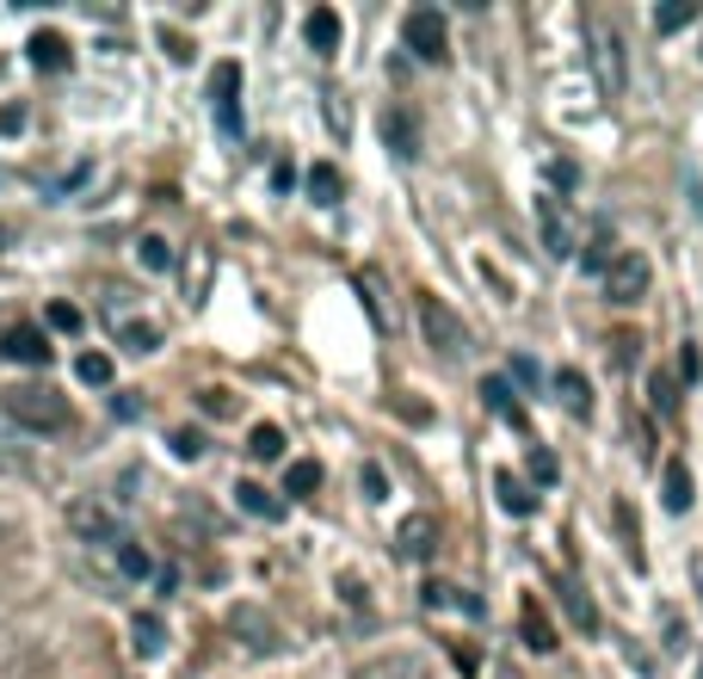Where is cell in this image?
I'll return each mask as SVG.
<instances>
[{"label": "cell", "mask_w": 703, "mask_h": 679, "mask_svg": "<svg viewBox=\"0 0 703 679\" xmlns=\"http://www.w3.org/2000/svg\"><path fill=\"white\" fill-rule=\"evenodd\" d=\"M0 414L25 432H63L68 420H75L68 395H56L50 383H13V390H0Z\"/></svg>", "instance_id": "1"}, {"label": "cell", "mask_w": 703, "mask_h": 679, "mask_svg": "<svg viewBox=\"0 0 703 679\" xmlns=\"http://www.w3.org/2000/svg\"><path fill=\"white\" fill-rule=\"evenodd\" d=\"M99 309H106V328H111V340H118V347H124V352H136V359H149V352H161V340H167V328H161V321L149 316V309H142V297H130V291H118V285H111Z\"/></svg>", "instance_id": "2"}, {"label": "cell", "mask_w": 703, "mask_h": 679, "mask_svg": "<svg viewBox=\"0 0 703 679\" xmlns=\"http://www.w3.org/2000/svg\"><path fill=\"white\" fill-rule=\"evenodd\" d=\"M586 56H593V80H598V94H624V37H617V25H611L605 13H586Z\"/></svg>", "instance_id": "3"}, {"label": "cell", "mask_w": 703, "mask_h": 679, "mask_svg": "<svg viewBox=\"0 0 703 679\" xmlns=\"http://www.w3.org/2000/svg\"><path fill=\"white\" fill-rule=\"evenodd\" d=\"M414 309H420V333H426V347H432L438 359H469V328H463V316H457L451 303L420 297Z\"/></svg>", "instance_id": "4"}, {"label": "cell", "mask_w": 703, "mask_h": 679, "mask_svg": "<svg viewBox=\"0 0 703 679\" xmlns=\"http://www.w3.org/2000/svg\"><path fill=\"white\" fill-rule=\"evenodd\" d=\"M94 569H99V581L106 587H142L149 574H155V556L142 550L136 537H118V544H106V550H94Z\"/></svg>", "instance_id": "5"}, {"label": "cell", "mask_w": 703, "mask_h": 679, "mask_svg": "<svg viewBox=\"0 0 703 679\" xmlns=\"http://www.w3.org/2000/svg\"><path fill=\"white\" fill-rule=\"evenodd\" d=\"M402 37H407V50H414L420 63H444V56H451V25H444L438 7H414L407 25H402Z\"/></svg>", "instance_id": "6"}, {"label": "cell", "mask_w": 703, "mask_h": 679, "mask_svg": "<svg viewBox=\"0 0 703 679\" xmlns=\"http://www.w3.org/2000/svg\"><path fill=\"white\" fill-rule=\"evenodd\" d=\"M68 532L80 537V550L94 556V550H106V544H118V537H124V525H118V513H111V506L75 501V506H68Z\"/></svg>", "instance_id": "7"}, {"label": "cell", "mask_w": 703, "mask_h": 679, "mask_svg": "<svg viewBox=\"0 0 703 679\" xmlns=\"http://www.w3.org/2000/svg\"><path fill=\"white\" fill-rule=\"evenodd\" d=\"M210 111H217L222 136H241V63L210 68Z\"/></svg>", "instance_id": "8"}, {"label": "cell", "mask_w": 703, "mask_h": 679, "mask_svg": "<svg viewBox=\"0 0 703 679\" xmlns=\"http://www.w3.org/2000/svg\"><path fill=\"white\" fill-rule=\"evenodd\" d=\"M648 278H655V272H648V260L624 248V253H617V266L605 272V297H611V303H624V309H629V303L648 297Z\"/></svg>", "instance_id": "9"}, {"label": "cell", "mask_w": 703, "mask_h": 679, "mask_svg": "<svg viewBox=\"0 0 703 679\" xmlns=\"http://www.w3.org/2000/svg\"><path fill=\"white\" fill-rule=\"evenodd\" d=\"M537 229H543L549 260H568V253H574V217H568L562 198H537Z\"/></svg>", "instance_id": "10"}, {"label": "cell", "mask_w": 703, "mask_h": 679, "mask_svg": "<svg viewBox=\"0 0 703 679\" xmlns=\"http://www.w3.org/2000/svg\"><path fill=\"white\" fill-rule=\"evenodd\" d=\"M0 352H7L13 364H32V371H44V364H50V333L32 328V321H13V328L0 333Z\"/></svg>", "instance_id": "11"}, {"label": "cell", "mask_w": 703, "mask_h": 679, "mask_svg": "<svg viewBox=\"0 0 703 679\" xmlns=\"http://www.w3.org/2000/svg\"><path fill=\"white\" fill-rule=\"evenodd\" d=\"M432 550H438V519H432V513L402 519V532H395V556H402V562H426Z\"/></svg>", "instance_id": "12"}, {"label": "cell", "mask_w": 703, "mask_h": 679, "mask_svg": "<svg viewBox=\"0 0 703 679\" xmlns=\"http://www.w3.org/2000/svg\"><path fill=\"white\" fill-rule=\"evenodd\" d=\"M229 631H234V636H248L253 655H272V648H278V624H272L260 605H234V612H229Z\"/></svg>", "instance_id": "13"}, {"label": "cell", "mask_w": 703, "mask_h": 679, "mask_svg": "<svg viewBox=\"0 0 703 679\" xmlns=\"http://www.w3.org/2000/svg\"><path fill=\"white\" fill-rule=\"evenodd\" d=\"M352 679H438V673L420 655H376V661H364Z\"/></svg>", "instance_id": "14"}, {"label": "cell", "mask_w": 703, "mask_h": 679, "mask_svg": "<svg viewBox=\"0 0 703 679\" xmlns=\"http://www.w3.org/2000/svg\"><path fill=\"white\" fill-rule=\"evenodd\" d=\"M383 143H389L402 161H414V155H420V124H414V111H402V106H389V111H383Z\"/></svg>", "instance_id": "15"}, {"label": "cell", "mask_w": 703, "mask_h": 679, "mask_svg": "<svg viewBox=\"0 0 703 679\" xmlns=\"http://www.w3.org/2000/svg\"><path fill=\"white\" fill-rule=\"evenodd\" d=\"M303 37H309L315 56H333V50H340V13H333V7H315V13L303 19Z\"/></svg>", "instance_id": "16"}, {"label": "cell", "mask_w": 703, "mask_h": 679, "mask_svg": "<svg viewBox=\"0 0 703 679\" xmlns=\"http://www.w3.org/2000/svg\"><path fill=\"white\" fill-rule=\"evenodd\" d=\"M420 600H426V612H469V617H482V600L463 593V587H451V581H432Z\"/></svg>", "instance_id": "17"}, {"label": "cell", "mask_w": 703, "mask_h": 679, "mask_svg": "<svg viewBox=\"0 0 703 679\" xmlns=\"http://www.w3.org/2000/svg\"><path fill=\"white\" fill-rule=\"evenodd\" d=\"M556 395H562V408L574 420H593V383L580 377V371H556Z\"/></svg>", "instance_id": "18"}, {"label": "cell", "mask_w": 703, "mask_h": 679, "mask_svg": "<svg viewBox=\"0 0 703 679\" xmlns=\"http://www.w3.org/2000/svg\"><path fill=\"white\" fill-rule=\"evenodd\" d=\"M130 648H136L142 661H155L161 648H167V624H161V612H136V624H130Z\"/></svg>", "instance_id": "19"}, {"label": "cell", "mask_w": 703, "mask_h": 679, "mask_svg": "<svg viewBox=\"0 0 703 679\" xmlns=\"http://www.w3.org/2000/svg\"><path fill=\"white\" fill-rule=\"evenodd\" d=\"M494 494H501V506L513 513V519H531V513H537V494L525 489L513 470H494Z\"/></svg>", "instance_id": "20"}, {"label": "cell", "mask_w": 703, "mask_h": 679, "mask_svg": "<svg viewBox=\"0 0 703 679\" xmlns=\"http://www.w3.org/2000/svg\"><path fill=\"white\" fill-rule=\"evenodd\" d=\"M234 501H241V513H253V519H284V501L272 489H260V482H241V489H234Z\"/></svg>", "instance_id": "21"}, {"label": "cell", "mask_w": 703, "mask_h": 679, "mask_svg": "<svg viewBox=\"0 0 703 679\" xmlns=\"http://www.w3.org/2000/svg\"><path fill=\"white\" fill-rule=\"evenodd\" d=\"M32 63L50 68V75H63V68L75 63V56H68V37H63V32H37V37H32Z\"/></svg>", "instance_id": "22"}, {"label": "cell", "mask_w": 703, "mask_h": 679, "mask_svg": "<svg viewBox=\"0 0 703 679\" xmlns=\"http://www.w3.org/2000/svg\"><path fill=\"white\" fill-rule=\"evenodd\" d=\"M482 402H487L494 414H501V420L525 427V408H518V395H513V383H506V377H487V383H482Z\"/></svg>", "instance_id": "23"}, {"label": "cell", "mask_w": 703, "mask_h": 679, "mask_svg": "<svg viewBox=\"0 0 703 679\" xmlns=\"http://www.w3.org/2000/svg\"><path fill=\"white\" fill-rule=\"evenodd\" d=\"M525 643H531L537 655L556 648V631H549V617H543V605H537V600H525Z\"/></svg>", "instance_id": "24"}, {"label": "cell", "mask_w": 703, "mask_h": 679, "mask_svg": "<svg viewBox=\"0 0 703 679\" xmlns=\"http://www.w3.org/2000/svg\"><path fill=\"white\" fill-rule=\"evenodd\" d=\"M562 605H568V617H574L580 631H598V612H593V600H586V587H580V581L562 587Z\"/></svg>", "instance_id": "25"}, {"label": "cell", "mask_w": 703, "mask_h": 679, "mask_svg": "<svg viewBox=\"0 0 703 679\" xmlns=\"http://www.w3.org/2000/svg\"><path fill=\"white\" fill-rule=\"evenodd\" d=\"M309 198L315 205H340V167H328V161L309 167Z\"/></svg>", "instance_id": "26"}, {"label": "cell", "mask_w": 703, "mask_h": 679, "mask_svg": "<svg viewBox=\"0 0 703 679\" xmlns=\"http://www.w3.org/2000/svg\"><path fill=\"white\" fill-rule=\"evenodd\" d=\"M315 489H321V463L297 458V463H290V475H284V494H315Z\"/></svg>", "instance_id": "27"}, {"label": "cell", "mask_w": 703, "mask_h": 679, "mask_svg": "<svg viewBox=\"0 0 703 679\" xmlns=\"http://www.w3.org/2000/svg\"><path fill=\"white\" fill-rule=\"evenodd\" d=\"M685 506H691V470L667 463V513H685Z\"/></svg>", "instance_id": "28"}, {"label": "cell", "mask_w": 703, "mask_h": 679, "mask_svg": "<svg viewBox=\"0 0 703 679\" xmlns=\"http://www.w3.org/2000/svg\"><path fill=\"white\" fill-rule=\"evenodd\" d=\"M248 451H253V458H266V463L284 458V432L272 427V420H266V427H253V432H248Z\"/></svg>", "instance_id": "29"}, {"label": "cell", "mask_w": 703, "mask_h": 679, "mask_svg": "<svg viewBox=\"0 0 703 679\" xmlns=\"http://www.w3.org/2000/svg\"><path fill=\"white\" fill-rule=\"evenodd\" d=\"M617 253H624V248H617V236H611V229H598L593 248H586V266H593V272H611V266H617Z\"/></svg>", "instance_id": "30"}, {"label": "cell", "mask_w": 703, "mask_h": 679, "mask_svg": "<svg viewBox=\"0 0 703 679\" xmlns=\"http://www.w3.org/2000/svg\"><path fill=\"white\" fill-rule=\"evenodd\" d=\"M75 371H80V383H94V390H106V383H111V359H106V352H80Z\"/></svg>", "instance_id": "31"}, {"label": "cell", "mask_w": 703, "mask_h": 679, "mask_svg": "<svg viewBox=\"0 0 703 679\" xmlns=\"http://www.w3.org/2000/svg\"><path fill=\"white\" fill-rule=\"evenodd\" d=\"M136 253H142V266H149V272H167L173 266V253H167V241H161V236H142Z\"/></svg>", "instance_id": "32"}, {"label": "cell", "mask_w": 703, "mask_h": 679, "mask_svg": "<svg viewBox=\"0 0 703 679\" xmlns=\"http://www.w3.org/2000/svg\"><path fill=\"white\" fill-rule=\"evenodd\" d=\"M531 475H537V482H543V489H549V482L562 475V463H556V451H543V445H531Z\"/></svg>", "instance_id": "33"}, {"label": "cell", "mask_w": 703, "mask_h": 679, "mask_svg": "<svg viewBox=\"0 0 703 679\" xmlns=\"http://www.w3.org/2000/svg\"><path fill=\"white\" fill-rule=\"evenodd\" d=\"M50 328L75 333V328H80V309H75V303H50Z\"/></svg>", "instance_id": "34"}, {"label": "cell", "mask_w": 703, "mask_h": 679, "mask_svg": "<svg viewBox=\"0 0 703 679\" xmlns=\"http://www.w3.org/2000/svg\"><path fill=\"white\" fill-rule=\"evenodd\" d=\"M691 7H672V13H655V32H679V25H691Z\"/></svg>", "instance_id": "35"}, {"label": "cell", "mask_w": 703, "mask_h": 679, "mask_svg": "<svg viewBox=\"0 0 703 679\" xmlns=\"http://www.w3.org/2000/svg\"><path fill=\"white\" fill-rule=\"evenodd\" d=\"M636 347H641L636 333H617V340H611V359H617V364H636Z\"/></svg>", "instance_id": "36"}, {"label": "cell", "mask_w": 703, "mask_h": 679, "mask_svg": "<svg viewBox=\"0 0 703 679\" xmlns=\"http://www.w3.org/2000/svg\"><path fill=\"white\" fill-rule=\"evenodd\" d=\"M697 371H703L697 347H685V352H679V377H685V383H697Z\"/></svg>", "instance_id": "37"}, {"label": "cell", "mask_w": 703, "mask_h": 679, "mask_svg": "<svg viewBox=\"0 0 703 679\" xmlns=\"http://www.w3.org/2000/svg\"><path fill=\"white\" fill-rule=\"evenodd\" d=\"M648 390H655V408H672V402H679V395H672V377H660V371H655V383H648Z\"/></svg>", "instance_id": "38"}, {"label": "cell", "mask_w": 703, "mask_h": 679, "mask_svg": "<svg viewBox=\"0 0 703 679\" xmlns=\"http://www.w3.org/2000/svg\"><path fill=\"white\" fill-rule=\"evenodd\" d=\"M173 451H179V458H198L204 439H198V432H173Z\"/></svg>", "instance_id": "39"}, {"label": "cell", "mask_w": 703, "mask_h": 679, "mask_svg": "<svg viewBox=\"0 0 703 679\" xmlns=\"http://www.w3.org/2000/svg\"><path fill=\"white\" fill-rule=\"evenodd\" d=\"M204 408H210V414H229V390H204Z\"/></svg>", "instance_id": "40"}, {"label": "cell", "mask_w": 703, "mask_h": 679, "mask_svg": "<svg viewBox=\"0 0 703 679\" xmlns=\"http://www.w3.org/2000/svg\"><path fill=\"white\" fill-rule=\"evenodd\" d=\"M0 532H7V525H0Z\"/></svg>", "instance_id": "41"}]
</instances>
